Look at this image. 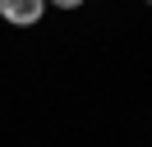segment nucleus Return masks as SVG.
Instances as JSON below:
<instances>
[{"label":"nucleus","instance_id":"nucleus-1","mask_svg":"<svg viewBox=\"0 0 152 147\" xmlns=\"http://www.w3.org/2000/svg\"><path fill=\"white\" fill-rule=\"evenodd\" d=\"M46 14V0H0V18L14 28H32Z\"/></svg>","mask_w":152,"mask_h":147},{"label":"nucleus","instance_id":"nucleus-2","mask_svg":"<svg viewBox=\"0 0 152 147\" xmlns=\"http://www.w3.org/2000/svg\"><path fill=\"white\" fill-rule=\"evenodd\" d=\"M46 5H56V9H78L83 0H46Z\"/></svg>","mask_w":152,"mask_h":147}]
</instances>
